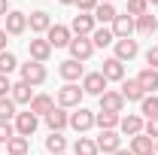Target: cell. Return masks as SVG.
<instances>
[{
	"label": "cell",
	"mask_w": 158,
	"mask_h": 155,
	"mask_svg": "<svg viewBox=\"0 0 158 155\" xmlns=\"http://www.w3.org/2000/svg\"><path fill=\"white\" fill-rule=\"evenodd\" d=\"M152 155H155V152H152Z\"/></svg>",
	"instance_id": "cell-49"
},
{
	"label": "cell",
	"mask_w": 158,
	"mask_h": 155,
	"mask_svg": "<svg viewBox=\"0 0 158 155\" xmlns=\"http://www.w3.org/2000/svg\"><path fill=\"white\" fill-rule=\"evenodd\" d=\"M149 12V3L146 0H128V15L131 19H140V15H146Z\"/></svg>",
	"instance_id": "cell-35"
},
{
	"label": "cell",
	"mask_w": 158,
	"mask_h": 155,
	"mask_svg": "<svg viewBox=\"0 0 158 155\" xmlns=\"http://www.w3.org/2000/svg\"><path fill=\"white\" fill-rule=\"evenodd\" d=\"M3 31H6L9 37H21V34L27 31V15H24V12H15V9L6 12V27H3Z\"/></svg>",
	"instance_id": "cell-6"
},
{
	"label": "cell",
	"mask_w": 158,
	"mask_h": 155,
	"mask_svg": "<svg viewBox=\"0 0 158 155\" xmlns=\"http://www.w3.org/2000/svg\"><path fill=\"white\" fill-rule=\"evenodd\" d=\"M82 91L100 97L103 91H106V79H103V73H85V76H82Z\"/></svg>",
	"instance_id": "cell-10"
},
{
	"label": "cell",
	"mask_w": 158,
	"mask_h": 155,
	"mask_svg": "<svg viewBox=\"0 0 158 155\" xmlns=\"http://www.w3.org/2000/svg\"><path fill=\"white\" fill-rule=\"evenodd\" d=\"M15 100L12 97H0V122H9V119H15Z\"/></svg>",
	"instance_id": "cell-33"
},
{
	"label": "cell",
	"mask_w": 158,
	"mask_h": 155,
	"mask_svg": "<svg viewBox=\"0 0 158 155\" xmlns=\"http://www.w3.org/2000/svg\"><path fill=\"white\" fill-rule=\"evenodd\" d=\"M9 97H12L15 103H31V100H34V85H27V82H21V79H19V82L12 85Z\"/></svg>",
	"instance_id": "cell-21"
},
{
	"label": "cell",
	"mask_w": 158,
	"mask_h": 155,
	"mask_svg": "<svg viewBox=\"0 0 158 155\" xmlns=\"http://www.w3.org/2000/svg\"><path fill=\"white\" fill-rule=\"evenodd\" d=\"M146 3H152V6H158V0H146Z\"/></svg>",
	"instance_id": "cell-45"
},
{
	"label": "cell",
	"mask_w": 158,
	"mask_h": 155,
	"mask_svg": "<svg viewBox=\"0 0 158 155\" xmlns=\"http://www.w3.org/2000/svg\"><path fill=\"white\" fill-rule=\"evenodd\" d=\"M143 134L152 137V140H158V116H155V119H146V125H143Z\"/></svg>",
	"instance_id": "cell-36"
},
{
	"label": "cell",
	"mask_w": 158,
	"mask_h": 155,
	"mask_svg": "<svg viewBox=\"0 0 158 155\" xmlns=\"http://www.w3.org/2000/svg\"><path fill=\"white\" fill-rule=\"evenodd\" d=\"M91 43H94V46H113V43H116V37H113V31H110V27H94Z\"/></svg>",
	"instance_id": "cell-31"
},
{
	"label": "cell",
	"mask_w": 158,
	"mask_h": 155,
	"mask_svg": "<svg viewBox=\"0 0 158 155\" xmlns=\"http://www.w3.org/2000/svg\"><path fill=\"white\" fill-rule=\"evenodd\" d=\"M100 73H103V79H106V82H122V79H125V64H122L118 58H106Z\"/></svg>",
	"instance_id": "cell-13"
},
{
	"label": "cell",
	"mask_w": 158,
	"mask_h": 155,
	"mask_svg": "<svg viewBox=\"0 0 158 155\" xmlns=\"http://www.w3.org/2000/svg\"><path fill=\"white\" fill-rule=\"evenodd\" d=\"M0 52H6V31L0 27Z\"/></svg>",
	"instance_id": "cell-41"
},
{
	"label": "cell",
	"mask_w": 158,
	"mask_h": 155,
	"mask_svg": "<svg viewBox=\"0 0 158 155\" xmlns=\"http://www.w3.org/2000/svg\"><path fill=\"white\" fill-rule=\"evenodd\" d=\"M137 52H140V46H137V40H116V58L125 64V61H131V58H137Z\"/></svg>",
	"instance_id": "cell-14"
},
{
	"label": "cell",
	"mask_w": 158,
	"mask_h": 155,
	"mask_svg": "<svg viewBox=\"0 0 158 155\" xmlns=\"http://www.w3.org/2000/svg\"><path fill=\"white\" fill-rule=\"evenodd\" d=\"M46 125H49V131H64V128L70 125V116L64 113V107H55V110L46 116Z\"/></svg>",
	"instance_id": "cell-19"
},
{
	"label": "cell",
	"mask_w": 158,
	"mask_h": 155,
	"mask_svg": "<svg viewBox=\"0 0 158 155\" xmlns=\"http://www.w3.org/2000/svg\"><path fill=\"white\" fill-rule=\"evenodd\" d=\"M67 49H70V58L79 61V64H82V61H88L91 55H94V43H91V37H73Z\"/></svg>",
	"instance_id": "cell-1"
},
{
	"label": "cell",
	"mask_w": 158,
	"mask_h": 155,
	"mask_svg": "<svg viewBox=\"0 0 158 155\" xmlns=\"http://www.w3.org/2000/svg\"><path fill=\"white\" fill-rule=\"evenodd\" d=\"M15 67H19V61H15L12 52H0V73H3V76H9Z\"/></svg>",
	"instance_id": "cell-34"
},
{
	"label": "cell",
	"mask_w": 158,
	"mask_h": 155,
	"mask_svg": "<svg viewBox=\"0 0 158 155\" xmlns=\"http://www.w3.org/2000/svg\"><path fill=\"white\" fill-rule=\"evenodd\" d=\"M46 149H49L52 155H61L64 149H67V140L61 137V131H52V134L46 137Z\"/></svg>",
	"instance_id": "cell-29"
},
{
	"label": "cell",
	"mask_w": 158,
	"mask_h": 155,
	"mask_svg": "<svg viewBox=\"0 0 158 155\" xmlns=\"http://www.w3.org/2000/svg\"><path fill=\"white\" fill-rule=\"evenodd\" d=\"M98 3H100V0H76V6H79V12H88V15H91V12H94V9H98Z\"/></svg>",
	"instance_id": "cell-37"
},
{
	"label": "cell",
	"mask_w": 158,
	"mask_h": 155,
	"mask_svg": "<svg viewBox=\"0 0 158 155\" xmlns=\"http://www.w3.org/2000/svg\"><path fill=\"white\" fill-rule=\"evenodd\" d=\"M122 97L125 100H143L146 91H143V85H140L137 79H128V82H122Z\"/></svg>",
	"instance_id": "cell-24"
},
{
	"label": "cell",
	"mask_w": 158,
	"mask_h": 155,
	"mask_svg": "<svg viewBox=\"0 0 158 155\" xmlns=\"http://www.w3.org/2000/svg\"><path fill=\"white\" fill-rule=\"evenodd\" d=\"M140 113H143L146 119H155L158 116V97L155 94H146L143 100H140Z\"/></svg>",
	"instance_id": "cell-30"
},
{
	"label": "cell",
	"mask_w": 158,
	"mask_h": 155,
	"mask_svg": "<svg viewBox=\"0 0 158 155\" xmlns=\"http://www.w3.org/2000/svg\"><path fill=\"white\" fill-rule=\"evenodd\" d=\"M82 88H79L76 82H67L64 88H58V107H79L82 103Z\"/></svg>",
	"instance_id": "cell-3"
},
{
	"label": "cell",
	"mask_w": 158,
	"mask_h": 155,
	"mask_svg": "<svg viewBox=\"0 0 158 155\" xmlns=\"http://www.w3.org/2000/svg\"><path fill=\"white\" fill-rule=\"evenodd\" d=\"M91 15H94V21H100V24H106V21L113 24V19H116L118 12H116V6H113V3H98V9H94Z\"/></svg>",
	"instance_id": "cell-27"
},
{
	"label": "cell",
	"mask_w": 158,
	"mask_h": 155,
	"mask_svg": "<svg viewBox=\"0 0 158 155\" xmlns=\"http://www.w3.org/2000/svg\"><path fill=\"white\" fill-rule=\"evenodd\" d=\"M27 24H31V31H34V34H46V31L52 27V19H49V12L37 9V12H31V15H27Z\"/></svg>",
	"instance_id": "cell-17"
},
{
	"label": "cell",
	"mask_w": 158,
	"mask_h": 155,
	"mask_svg": "<svg viewBox=\"0 0 158 155\" xmlns=\"http://www.w3.org/2000/svg\"><path fill=\"white\" fill-rule=\"evenodd\" d=\"M58 73H61V79H67V82H76L79 76H85V73H82V64H79V61H73V58L61 61Z\"/></svg>",
	"instance_id": "cell-18"
},
{
	"label": "cell",
	"mask_w": 158,
	"mask_h": 155,
	"mask_svg": "<svg viewBox=\"0 0 158 155\" xmlns=\"http://www.w3.org/2000/svg\"><path fill=\"white\" fill-rule=\"evenodd\" d=\"M27 52H31V61L46 64V61H49V55H52V46H49V40H46V37H40V40H31Z\"/></svg>",
	"instance_id": "cell-12"
},
{
	"label": "cell",
	"mask_w": 158,
	"mask_h": 155,
	"mask_svg": "<svg viewBox=\"0 0 158 155\" xmlns=\"http://www.w3.org/2000/svg\"><path fill=\"white\" fill-rule=\"evenodd\" d=\"M155 155H158V140H155Z\"/></svg>",
	"instance_id": "cell-46"
},
{
	"label": "cell",
	"mask_w": 158,
	"mask_h": 155,
	"mask_svg": "<svg viewBox=\"0 0 158 155\" xmlns=\"http://www.w3.org/2000/svg\"><path fill=\"white\" fill-rule=\"evenodd\" d=\"M73 152H76V155H98V143L88 140V137H79L76 146H73Z\"/></svg>",
	"instance_id": "cell-32"
},
{
	"label": "cell",
	"mask_w": 158,
	"mask_h": 155,
	"mask_svg": "<svg viewBox=\"0 0 158 155\" xmlns=\"http://www.w3.org/2000/svg\"><path fill=\"white\" fill-rule=\"evenodd\" d=\"M143 116H137V113H131V116H122V122H118V128H122V134H128V137H137L143 134Z\"/></svg>",
	"instance_id": "cell-16"
},
{
	"label": "cell",
	"mask_w": 158,
	"mask_h": 155,
	"mask_svg": "<svg viewBox=\"0 0 158 155\" xmlns=\"http://www.w3.org/2000/svg\"><path fill=\"white\" fill-rule=\"evenodd\" d=\"M110 31H113V37H116V40H128L131 34H134V19H131L128 12H125V15H116Z\"/></svg>",
	"instance_id": "cell-11"
},
{
	"label": "cell",
	"mask_w": 158,
	"mask_h": 155,
	"mask_svg": "<svg viewBox=\"0 0 158 155\" xmlns=\"http://www.w3.org/2000/svg\"><path fill=\"white\" fill-rule=\"evenodd\" d=\"M27 149H31V140L27 137H19V134L6 143V152L9 155H27Z\"/></svg>",
	"instance_id": "cell-28"
},
{
	"label": "cell",
	"mask_w": 158,
	"mask_h": 155,
	"mask_svg": "<svg viewBox=\"0 0 158 155\" xmlns=\"http://www.w3.org/2000/svg\"><path fill=\"white\" fill-rule=\"evenodd\" d=\"M46 67L40 64V61H27V64H21V82H27V85H43L46 82Z\"/></svg>",
	"instance_id": "cell-2"
},
{
	"label": "cell",
	"mask_w": 158,
	"mask_h": 155,
	"mask_svg": "<svg viewBox=\"0 0 158 155\" xmlns=\"http://www.w3.org/2000/svg\"><path fill=\"white\" fill-rule=\"evenodd\" d=\"M55 110V100L49 94H34V100H31V113L34 116H49Z\"/></svg>",
	"instance_id": "cell-20"
},
{
	"label": "cell",
	"mask_w": 158,
	"mask_h": 155,
	"mask_svg": "<svg viewBox=\"0 0 158 155\" xmlns=\"http://www.w3.org/2000/svg\"><path fill=\"white\" fill-rule=\"evenodd\" d=\"M6 12H9V3H6V0H0V15L6 19Z\"/></svg>",
	"instance_id": "cell-42"
},
{
	"label": "cell",
	"mask_w": 158,
	"mask_h": 155,
	"mask_svg": "<svg viewBox=\"0 0 158 155\" xmlns=\"http://www.w3.org/2000/svg\"><path fill=\"white\" fill-rule=\"evenodd\" d=\"M134 31L143 34V37H149V34H155V31H158V19L152 15V12H146V15L134 19Z\"/></svg>",
	"instance_id": "cell-22"
},
{
	"label": "cell",
	"mask_w": 158,
	"mask_h": 155,
	"mask_svg": "<svg viewBox=\"0 0 158 155\" xmlns=\"http://www.w3.org/2000/svg\"><path fill=\"white\" fill-rule=\"evenodd\" d=\"M91 125H94V113H91V110H85V107H79L76 113L70 116V128L79 131V134H85Z\"/></svg>",
	"instance_id": "cell-9"
},
{
	"label": "cell",
	"mask_w": 158,
	"mask_h": 155,
	"mask_svg": "<svg viewBox=\"0 0 158 155\" xmlns=\"http://www.w3.org/2000/svg\"><path fill=\"white\" fill-rule=\"evenodd\" d=\"M131 152H134V155H152V152H155V146H152V137H146V134L131 137Z\"/></svg>",
	"instance_id": "cell-23"
},
{
	"label": "cell",
	"mask_w": 158,
	"mask_h": 155,
	"mask_svg": "<svg viewBox=\"0 0 158 155\" xmlns=\"http://www.w3.org/2000/svg\"><path fill=\"white\" fill-rule=\"evenodd\" d=\"M113 155H134V152H131V149H128V152H125V149H118V152H113Z\"/></svg>",
	"instance_id": "cell-43"
},
{
	"label": "cell",
	"mask_w": 158,
	"mask_h": 155,
	"mask_svg": "<svg viewBox=\"0 0 158 155\" xmlns=\"http://www.w3.org/2000/svg\"><path fill=\"white\" fill-rule=\"evenodd\" d=\"M146 64H149L152 70H158V46H149V52H146Z\"/></svg>",
	"instance_id": "cell-39"
},
{
	"label": "cell",
	"mask_w": 158,
	"mask_h": 155,
	"mask_svg": "<svg viewBox=\"0 0 158 155\" xmlns=\"http://www.w3.org/2000/svg\"><path fill=\"white\" fill-rule=\"evenodd\" d=\"M100 3H113V0H100Z\"/></svg>",
	"instance_id": "cell-47"
},
{
	"label": "cell",
	"mask_w": 158,
	"mask_h": 155,
	"mask_svg": "<svg viewBox=\"0 0 158 155\" xmlns=\"http://www.w3.org/2000/svg\"><path fill=\"white\" fill-rule=\"evenodd\" d=\"M9 91H12V82H9V76H3V73H0V97H6Z\"/></svg>",
	"instance_id": "cell-40"
},
{
	"label": "cell",
	"mask_w": 158,
	"mask_h": 155,
	"mask_svg": "<svg viewBox=\"0 0 158 155\" xmlns=\"http://www.w3.org/2000/svg\"><path fill=\"white\" fill-rule=\"evenodd\" d=\"M94 143H98V152H106V155H113V152L122 149V137H118L116 131H100V137Z\"/></svg>",
	"instance_id": "cell-7"
},
{
	"label": "cell",
	"mask_w": 158,
	"mask_h": 155,
	"mask_svg": "<svg viewBox=\"0 0 158 155\" xmlns=\"http://www.w3.org/2000/svg\"><path fill=\"white\" fill-rule=\"evenodd\" d=\"M37 125H40V116H34L31 110H27V113H19V116H15V134L19 137H31L37 131Z\"/></svg>",
	"instance_id": "cell-5"
},
{
	"label": "cell",
	"mask_w": 158,
	"mask_h": 155,
	"mask_svg": "<svg viewBox=\"0 0 158 155\" xmlns=\"http://www.w3.org/2000/svg\"><path fill=\"white\" fill-rule=\"evenodd\" d=\"M61 155H67V152H61Z\"/></svg>",
	"instance_id": "cell-48"
},
{
	"label": "cell",
	"mask_w": 158,
	"mask_h": 155,
	"mask_svg": "<svg viewBox=\"0 0 158 155\" xmlns=\"http://www.w3.org/2000/svg\"><path fill=\"white\" fill-rule=\"evenodd\" d=\"M46 40H49L52 49H61V46H70L73 34H70V27H64V24H52V27L46 31Z\"/></svg>",
	"instance_id": "cell-4"
},
{
	"label": "cell",
	"mask_w": 158,
	"mask_h": 155,
	"mask_svg": "<svg viewBox=\"0 0 158 155\" xmlns=\"http://www.w3.org/2000/svg\"><path fill=\"white\" fill-rule=\"evenodd\" d=\"M70 34H76V37H91L94 34V15H88V12H79L73 24H70Z\"/></svg>",
	"instance_id": "cell-8"
},
{
	"label": "cell",
	"mask_w": 158,
	"mask_h": 155,
	"mask_svg": "<svg viewBox=\"0 0 158 155\" xmlns=\"http://www.w3.org/2000/svg\"><path fill=\"white\" fill-rule=\"evenodd\" d=\"M58 3H64V6H73V3H76V0H58Z\"/></svg>",
	"instance_id": "cell-44"
},
{
	"label": "cell",
	"mask_w": 158,
	"mask_h": 155,
	"mask_svg": "<svg viewBox=\"0 0 158 155\" xmlns=\"http://www.w3.org/2000/svg\"><path fill=\"white\" fill-rule=\"evenodd\" d=\"M12 125H9V122H0V143H9V140H12Z\"/></svg>",
	"instance_id": "cell-38"
},
{
	"label": "cell",
	"mask_w": 158,
	"mask_h": 155,
	"mask_svg": "<svg viewBox=\"0 0 158 155\" xmlns=\"http://www.w3.org/2000/svg\"><path fill=\"white\" fill-rule=\"evenodd\" d=\"M100 110H106V113H122V110H125L122 91H103V94H100Z\"/></svg>",
	"instance_id": "cell-15"
},
{
	"label": "cell",
	"mask_w": 158,
	"mask_h": 155,
	"mask_svg": "<svg viewBox=\"0 0 158 155\" xmlns=\"http://www.w3.org/2000/svg\"><path fill=\"white\" fill-rule=\"evenodd\" d=\"M137 82L143 85V91H146V94H152V91L158 88V70H152V67H146V70H140Z\"/></svg>",
	"instance_id": "cell-25"
},
{
	"label": "cell",
	"mask_w": 158,
	"mask_h": 155,
	"mask_svg": "<svg viewBox=\"0 0 158 155\" xmlns=\"http://www.w3.org/2000/svg\"><path fill=\"white\" fill-rule=\"evenodd\" d=\"M118 122H122V116H118V113H106V110L94 113V125H100V131H113Z\"/></svg>",
	"instance_id": "cell-26"
}]
</instances>
